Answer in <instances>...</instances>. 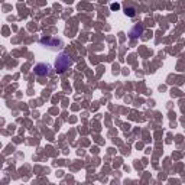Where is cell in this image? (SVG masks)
<instances>
[{
    "mask_svg": "<svg viewBox=\"0 0 185 185\" xmlns=\"http://www.w3.org/2000/svg\"><path fill=\"white\" fill-rule=\"evenodd\" d=\"M71 65H72V59H71L69 55H65V54L59 55V56L56 58V61H55V69H56L58 74L65 72Z\"/></svg>",
    "mask_w": 185,
    "mask_h": 185,
    "instance_id": "obj_1",
    "label": "cell"
},
{
    "mask_svg": "<svg viewBox=\"0 0 185 185\" xmlns=\"http://www.w3.org/2000/svg\"><path fill=\"white\" fill-rule=\"evenodd\" d=\"M110 7H111V10H119V9H120V4H119V3H113Z\"/></svg>",
    "mask_w": 185,
    "mask_h": 185,
    "instance_id": "obj_5",
    "label": "cell"
},
{
    "mask_svg": "<svg viewBox=\"0 0 185 185\" xmlns=\"http://www.w3.org/2000/svg\"><path fill=\"white\" fill-rule=\"evenodd\" d=\"M51 68H49V65H46V64H38V65H35V74L39 77H45V75H49V71Z\"/></svg>",
    "mask_w": 185,
    "mask_h": 185,
    "instance_id": "obj_2",
    "label": "cell"
},
{
    "mask_svg": "<svg viewBox=\"0 0 185 185\" xmlns=\"http://www.w3.org/2000/svg\"><path fill=\"white\" fill-rule=\"evenodd\" d=\"M142 33H143V26H142L140 23H137V25H135V26L130 29L129 35H130L132 39H136V38H139V36H140Z\"/></svg>",
    "mask_w": 185,
    "mask_h": 185,
    "instance_id": "obj_3",
    "label": "cell"
},
{
    "mask_svg": "<svg viewBox=\"0 0 185 185\" xmlns=\"http://www.w3.org/2000/svg\"><path fill=\"white\" fill-rule=\"evenodd\" d=\"M124 13H126V16H129V18H135V16H136V9H135V7H126Z\"/></svg>",
    "mask_w": 185,
    "mask_h": 185,
    "instance_id": "obj_4",
    "label": "cell"
}]
</instances>
